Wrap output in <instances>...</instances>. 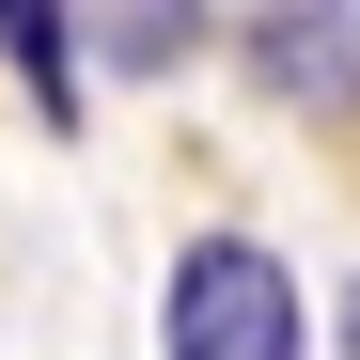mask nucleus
Instances as JSON below:
<instances>
[{
  "label": "nucleus",
  "instance_id": "20e7f679",
  "mask_svg": "<svg viewBox=\"0 0 360 360\" xmlns=\"http://www.w3.org/2000/svg\"><path fill=\"white\" fill-rule=\"evenodd\" d=\"M345 360H360V282H345Z\"/></svg>",
  "mask_w": 360,
  "mask_h": 360
},
{
  "label": "nucleus",
  "instance_id": "f257e3e1",
  "mask_svg": "<svg viewBox=\"0 0 360 360\" xmlns=\"http://www.w3.org/2000/svg\"><path fill=\"white\" fill-rule=\"evenodd\" d=\"M157 360H314V297L266 235H188L157 282Z\"/></svg>",
  "mask_w": 360,
  "mask_h": 360
},
{
  "label": "nucleus",
  "instance_id": "f03ea898",
  "mask_svg": "<svg viewBox=\"0 0 360 360\" xmlns=\"http://www.w3.org/2000/svg\"><path fill=\"white\" fill-rule=\"evenodd\" d=\"M235 63H251L266 110L345 126L360 110V0H235Z\"/></svg>",
  "mask_w": 360,
  "mask_h": 360
},
{
  "label": "nucleus",
  "instance_id": "7ed1b4c3",
  "mask_svg": "<svg viewBox=\"0 0 360 360\" xmlns=\"http://www.w3.org/2000/svg\"><path fill=\"white\" fill-rule=\"evenodd\" d=\"M47 16H63V47L79 63H110V79H188L204 63V0H47Z\"/></svg>",
  "mask_w": 360,
  "mask_h": 360
}]
</instances>
